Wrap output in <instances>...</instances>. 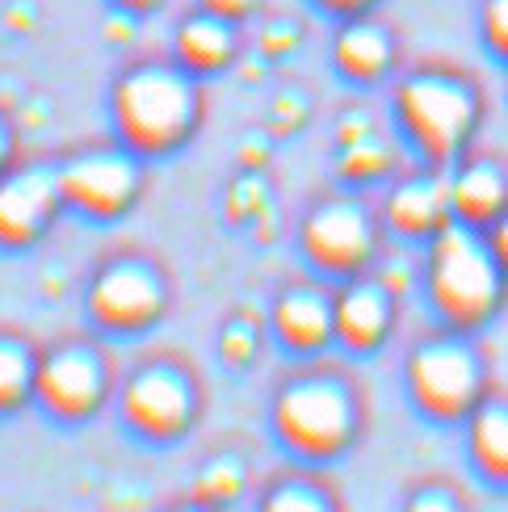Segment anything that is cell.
Masks as SVG:
<instances>
[{"label":"cell","mask_w":508,"mask_h":512,"mask_svg":"<svg viewBox=\"0 0 508 512\" xmlns=\"http://www.w3.org/2000/svg\"><path fill=\"white\" fill-rule=\"evenodd\" d=\"M63 189L55 164H13L0 177V248L26 252L51 236L55 219L63 215Z\"/></svg>","instance_id":"cell-11"},{"label":"cell","mask_w":508,"mask_h":512,"mask_svg":"<svg viewBox=\"0 0 508 512\" xmlns=\"http://www.w3.org/2000/svg\"><path fill=\"white\" fill-rule=\"evenodd\" d=\"M248 492H252V466L236 450H219L202 458L194 471V483H189V496H198L215 508H236Z\"/></svg>","instance_id":"cell-21"},{"label":"cell","mask_w":508,"mask_h":512,"mask_svg":"<svg viewBox=\"0 0 508 512\" xmlns=\"http://www.w3.org/2000/svg\"><path fill=\"white\" fill-rule=\"evenodd\" d=\"M269 332L290 357L315 361L328 345H336V315H332V290L320 282H290L273 294L269 307Z\"/></svg>","instance_id":"cell-14"},{"label":"cell","mask_w":508,"mask_h":512,"mask_svg":"<svg viewBox=\"0 0 508 512\" xmlns=\"http://www.w3.org/2000/svg\"><path fill=\"white\" fill-rule=\"evenodd\" d=\"M63 206L93 223H114L131 215L143 198V156L126 143H89L55 160Z\"/></svg>","instance_id":"cell-10"},{"label":"cell","mask_w":508,"mask_h":512,"mask_svg":"<svg viewBox=\"0 0 508 512\" xmlns=\"http://www.w3.org/2000/svg\"><path fill=\"white\" fill-rule=\"evenodd\" d=\"M110 122L118 143L143 160L181 152L202 126L198 76L181 63H135L110 89Z\"/></svg>","instance_id":"cell-2"},{"label":"cell","mask_w":508,"mask_h":512,"mask_svg":"<svg viewBox=\"0 0 508 512\" xmlns=\"http://www.w3.org/2000/svg\"><path fill=\"white\" fill-rule=\"evenodd\" d=\"M378 219L391 236L408 240V244H429L433 236L446 223H454V210H450V181H446V168H416V173L399 177L387 198Z\"/></svg>","instance_id":"cell-13"},{"label":"cell","mask_w":508,"mask_h":512,"mask_svg":"<svg viewBox=\"0 0 508 512\" xmlns=\"http://www.w3.org/2000/svg\"><path fill=\"white\" fill-rule=\"evenodd\" d=\"M202 9L219 13V17H227V21H236V17H248L252 9H257V0H202Z\"/></svg>","instance_id":"cell-28"},{"label":"cell","mask_w":508,"mask_h":512,"mask_svg":"<svg viewBox=\"0 0 508 512\" xmlns=\"http://www.w3.org/2000/svg\"><path fill=\"white\" fill-rule=\"evenodd\" d=\"M378 244H383V219L366 198L353 194H328L311 202L299 223V248L307 265L336 282L370 273L378 261Z\"/></svg>","instance_id":"cell-9"},{"label":"cell","mask_w":508,"mask_h":512,"mask_svg":"<svg viewBox=\"0 0 508 512\" xmlns=\"http://www.w3.org/2000/svg\"><path fill=\"white\" fill-rule=\"evenodd\" d=\"M483 34H488L492 51L508 59V0H488L483 5Z\"/></svg>","instance_id":"cell-25"},{"label":"cell","mask_w":508,"mask_h":512,"mask_svg":"<svg viewBox=\"0 0 508 512\" xmlns=\"http://www.w3.org/2000/svg\"><path fill=\"white\" fill-rule=\"evenodd\" d=\"M38 349L21 332H0V420L34 408Z\"/></svg>","instance_id":"cell-20"},{"label":"cell","mask_w":508,"mask_h":512,"mask_svg":"<svg viewBox=\"0 0 508 512\" xmlns=\"http://www.w3.org/2000/svg\"><path fill=\"white\" fill-rule=\"evenodd\" d=\"M336 68H341L349 80H378V76H387L391 68V59H395V42L383 26H374V21H349V26L336 34Z\"/></svg>","instance_id":"cell-19"},{"label":"cell","mask_w":508,"mask_h":512,"mask_svg":"<svg viewBox=\"0 0 508 512\" xmlns=\"http://www.w3.org/2000/svg\"><path fill=\"white\" fill-rule=\"evenodd\" d=\"M332 315H336V345L353 357H366L391 340L399 294L378 273H357L332 290Z\"/></svg>","instance_id":"cell-12"},{"label":"cell","mask_w":508,"mask_h":512,"mask_svg":"<svg viewBox=\"0 0 508 512\" xmlns=\"http://www.w3.org/2000/svg\"><path fill=\"white\" fill-rule=\"evenodd\" d=\"M173 290L164 269L143 252H114L84 286V315L105 336H143L168 315Z\"/></svg>","instance_id":"cell-8"},{"label":"cell","mask_w":508,"mask_h":512,"mask_svg":"<svg viewBox=\"0 0 508 512\" xmlns=\"http://www.w3.org/2000/svg\"><path fill=\"white\" fill-rule=\"evenodd\" d=\"M462 445H467L471 471L492 492H508V395L504 391H488V399L462 420Z\"/></svg>","instance_id":"cell-16"},{"label":"cell","mask_w":508,"mask_h":512,"mask_svg":"<svg viewBox=\"0 0 508 512\" xmlns=\"http://www.w3.org/2000/svg\"><path fill=\"white\" fill-rule=\"evenodd\" d=\"M366 429V399L353 374L307 361L269 395V437L290 462L332 466L357 450Z\"/></svg>","instance_id":"cell-1"},{"label":"cell","mask_w":508,"mask_h":512,"mask_svg":"<svg viewBox=\"0 0 508 512\" xmlns=\"http://www.w3.org/2000/svg\"><path fill=\"white\" fill-rule=\"evenodd\" d=\"M206 408V391L198 370L177 353L139 357L131 370L118 378L114 416L135 441L168 450L194 437Z\"/></svg>","instance_id":"cell-4"},{"label":"cell","mask_w":508,"mask_h":512,"mask_svg":"<svg viewBox=\"0 0 508 512\" xmlns=\"http://www.w3.org/2000/svg\"><path fill=\"white\" fill-rule=\"evenodd\" d=\"M118 374L114 361L97 340H55V345L38 349V378H34V408L63 424V429H80L93 424L105 408H114Z\"/></svg>","instance_id":"cell-7"},{"label":"cell","mask_w":508,"mask_h":512,"mask_svg":"<svg viewBox=\"0 0 508 512\" xmlns=\"http://www.w3.org/2000/svg\"><path fill=\"white\" fill-rule=\"evenodd\" d=\"M404 387L412 408L433 424H458L467 420L492 391L488 361H483L471 332L437 328L420 336L404 357Z\"/></svg>","instance_id":"cell-6"},{"label":"cell","mask_w":508,"mask_h":512,"mask_svg":"<svg viewBox=\"0 0 508 512\" xmlns=\"http://www.w3.org/2000/svg\"><path fill=\"white\" fill-rule=\"evenodd\" d=\"M446 181H450V210L458 223L488 231L508 210V168L496 156L462 152L446 168Z\"/></svg>","instance_id":"cell-15"},{"label":"cell","mask_w":508,"mask_h":512,"mask_svg":"<svg viewBox=\"0 0 508 512\" xmlns=\"http://www.w3.org/2000/svg\"><path fill=\"white\" fill-rule=\"evenodd\" d=\"M231 55H236V34H231L227 17L202 9V13L181 21V30H177V59H181L185 72L215 76V72H223L231 63Z\"/></svg>","instance_id":"cell-18"},{"label":"cell","mask_w":508,"mask_h":512,"mask_svg":"<svg viewBox=\"0 0 508 512\" xmlns=\"http://www.w3.org/2000/svg\"><path fill=\"white\" fill-rule=\"evenodd\" d=\"M395 118L399 131L433 168H450L462 152H471L479 131L483 101L467 76L454 72H412L395 89Z\"/></svg>","instance_id":"cell-5"},{"label":"cell","mask_w":508,"mask_h":512,"mask_svg":"<svg viewBox=\"0 0 508 512\" xmlns=\"http://www.w3.org/2000/svg\"><path fill=\"white\" fill-rule=\"evenodd\" d=\"M13 164H17V135H13V122L0 114V177H5Z\"/></svg>","instance_id":"cell-26"},{"label":"cell","mask_w":508,"mask_h":512,"mask_svg":"<svg viewBox=\"0 0 508 512\" xmlns=\"http://www.w3.org/2000/svg\"><path fill=\"white\" fill-rule=\"evenodd\" d=\"M164 512H227V508H215V504H206L198 496H181L173 504H164Z\"/></svg>","instance_id":"cell-29"},{"label":"cell","mask_w":508,"mask_h":512,"mask_svg":"<svg viewBox=\"0 0 508 512\" xmlns=\"http://www.w3.org/2000/svg\"><path fill=\"white\" fill-rule=\"evenodd\" d=\"M483 236H488V244H492V252H496V261H500L504 273H508V210H504V215H500L488 231H483Z\"/></svg>","instance_id":"cell-27"},{"label":"cell","mask_w":508,"mask_h":512,"mask_svg":"<svg viewBox=\"0 0 508 512\" xmlns=\"http://www.w3.org/2000/svg\"><path fill=\"white\" fill-rule=\"evenodd\" d=\"M122 9H131V13H147V9H156L160 0H118Z\"/></svg>","instance_id":"cell-31"},{"label":"cell","mask_w":508,"mask_h":512,"mask_svg":"<svg viewBox=\"0 0 508 512\" xmlns=\"http://www.w3.org/2000/svg\"><path fill=\"white\" fill-rule=\"evenodd\" d=\"M252 512H345L341 492L328 483L320 466L294 462L290 471L269 475L257 496H252Z\"/></svg>","instance_id":"cell-17"},{"label":"cell","mask_w":508,"mask_h":512,"mask_svg":"<svg viewBox=\"0 0 508 512\" xmlns=\"http://www.w3.org/2000/svg\"><path fill=\"white\" fill-rule=\"evenodd\" d=\"M257 357H261V332H257V324L244 319V315L227 319V324L219 328V361L227 370H248Z\"/></svg>","instance_id":"cell-24"},{"label":"cell","mask_w":508,"mask_h":512,"mask_svg":"<svg viewBox=\"0 0 508 512\" xmlns=\"http://www.w3.org/2000/svg\"><path fill=\"white\" fill-rule=\"evenodd\" d=\"M324 9H336V13H357V9H366L374 5V0H320Z\"/></svg>","instance_id":"cell-30"},{"label":"cell","mask_w":508,"mask_h":512,"mask_svg":"<svg viewBox=\"0 0 508 512\" xmlns=\"http://www.w3.org/2000/svg\"><path fill=\"white\" fill-rule=\"evenodd\" d=\"M399 512H471V500L454 479L429 475L408 487L404 500H399Z\"/></svg>","instance_id":"cell-22"},{"label":"cell","mask_w":508,"mask_h":512,"mask_svg":"<svg viewBox=\"0 0 508 512\" xmlns=\"http://www.w3.org/2000/svg\"><path fill=\"white\" fill-rule=\"evenodd\" d=\"M387 173H391V152L378 135H362L353 143H341V177H349L353 185H370Z\"/></svg>","instance_id":"cell-23"},{"label":"cell","mask_w":508,"mask_h":512,"mask_svg":"<svg viewBox=\"0 0 508 512\" xmlns=\"http://www.w3.org/2000/svg\"><path fill=\"white\" fill-rule=\"evenodd\" d=\"M420 282H425V298L437 311L441 328L471 332V336L500 315L508 294V273L496 261L488 236L458 219L446 223L425 244Z\"/></svg>","instance_id":"cell-3"}]
</instances>
